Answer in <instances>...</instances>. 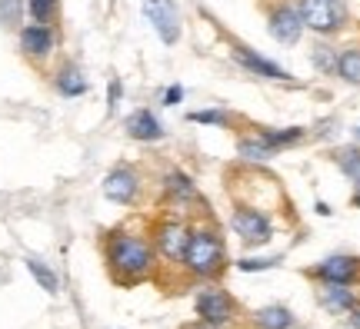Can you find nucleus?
Instances as JSON below:
<instances>
[{
  "label": "nucleus",
  "mask_w": 360,
  "mask_h": 329,
  "mask_svg": "<svg viewBox=\"0 0 360 329\" xmlns=\"http://www.w3.org/2000/svg\"><path fill=\"white\" fill-rule=\"evenodd\" d=\"M101 256L107 276L117 286H141L154 276L157 269V253L150 236H143L137 229L114 227L101 236Z\"/></svg>",
  "instance_id": "1"
},
{
  "label": "nucleus",
  "mask_w": 360,
  "mask_h": 329,
  "mask_svg": "<svg viewBox=\"0 0 360 329\" xmlns=\"http://www.w3.org/2000/svg\"><path fill=\"white\" fill-rule=\"evenodd\" d=\"M180 266L197 279H217L227 266V253H224V236L214 227H191L187 236V250Z\"/></svg>",
  "instance_id": "2"
},
{
  "label": "nucleus",
  "mask_w": 360,
  "mask_h": 329,
  "mask_svg": "<svg viewBox=\"0 0 360 329\" xmlns=\"http://www.w3.org/2000/svg\"><path fill=\"white\" fill-rule=\"evenodd\" d=\"M57 43H60V34L51 24H34L30 20V24H24L17 30V51H20V57L34 70H44L51 64L53 53H57Z\"/></svg>",
  "instance_id": "3"
},
{
  "label": "nucleus",
  "mask_w": 360,
  "mask_h": 329,
  "mask_svg": "<svg viewBox=\"0 0 360 329\" xmlns=\"http://www.w3.org/2000/svg\"><path fill=\"white\" fill-rule=\"evenodd\" d=\"M297 13L304 20V30H314L321 37L344 30L350 20V11L344 0H297Z\"/></svg>",
  "instance_id": "4"
},
{
  "label": "nucleus",
  "mask_w": 360,
  "mask_h": 329,
  "mask_svg": "<svg viewBox=\"0 0 360 329\" xmlns=\"http://www.w3.org/2000/svg\"><path fill=\"white\" fill-rule=\"evenodd\" d=\"M187 236H191V227L170 216V220H157L154 229H150V243H154L157 260H164L167 266H180L184 260V250H187Z\"/></svg>",
  "instance_id": "5"
},
{
  "label": "nucleus",
  "mask_w": 360,
  "mask_h": 329,
  "mask_svg": "<svg viewBox=\"0 0 360 329\" xmlns=\"http://www.w3.org/2000/svg\"><path fill=\"white\" fill-rule=\"evenodd\" d=\"M197 316L210 329H227L237 319V303L220 286H207L197 293Z\"/></svg>",
  "instance_id": "6"
},
{
  "label": "nucleus",
  "mask_w": 360,
  "mask_h": 329,
  "mask_svg": "<svg viewBox=\"0 0 360 329\" xmlns=\"http://www.w3.org/2000/svg\"><path fill=\"white\" fill-rule=\"evenodd\" d=\"M101 190H103V196L110 203H117V206H134L143 193V180L130 163H117L114 170L103 177Z\"/></svg>",
  "instance_id": "7"
},
{
  "label": "nucleus",
  "mask_w": 360,
  "mask_h": 329,
  "mask_svg": "<svg viewBox=\"0 0 360 329\" xmlns=\"http://www.w3.org/2000/svg\"><path fill=\"white\" fill-rule=\"evenodd\" d=\"M231 227L247 246H264L274 236V227H270L267 213L257 210V206H237L231 216Z\"/></svg>",
  "instance_id": "8"
},
{
  "label": "nucleus",
  "mask_w": 360,
  "mask_h": 329,
  "mask_svg": "<svg viewBox=\"0 0 360 329\" xmlns=\"http://www.w3.org/2000/svg\"><path fill=\"white\" fill-rule=\"evenodd\" d=\"M143 13L154 27V34L160 37V43L174 47L180 40V11L177 0H143Z\"/></svg>",
  "instance_id": "9"
},
{
  "label": "nucleus",
  "mask_w": 360,
  "mask_h": 329,
  "mask_svg": "<svg viewBox=\"0 0 360 329\" xmlns=\"http://www.w3.org/2000/svg\"><path fill=\"white\" fill-rule=\"evenodd\" d=\"M267 30L277 43L294 47L297 40H300V34H304V20H300V13H297L294 4H277V7L267 13Z\"/></svg>",
  "instance_id": "10"
},
{
  "label": "nucleus",
  "mask_w": 360,
  "mask_h": 329,
  "mask_svg": "<svg viewBox=\"0 0 360 329\" xmlns=\"http://www.w3.org/2000/svg\"><path fill=\"white\" fill-rule=\"evenodd\" d=\"M310 276L321 279V283H357L360 279V260L357 256H327L323 263H317L310 269Z\"/></svg>",
  "instance_id": "11"
},
{
  "label": "nucleus",
  "mask_w": 360,
  "mask_h": 329,
  "mask_svg": "<svg viewBox=\"0 0 360 329\" xmlns=\"http://www.w3.org/2000/svg\"><path fill=\"white\" fill-rule=\"evenodd\" d=\"M231 57L244 67L247 74H254V76H264V80H290V74H287L281 64H274V60H267V57H260L257 51H250V47H244V43H231Z\"/></svg>",
  "instance_id": "12"
},
{
  "label": "nucleus",
  "mask_w": 360,
  "mask_h": 329,
  "mask_svg": "<svg viewBox=\"0 0 360 329\" xmlns=\"http://www.w3.org/2000/svg\"><path fill=\"white\" fill-rule=\"evenodd\" d=\"M51 83H53V90H57L60 97H67V100H74V97H84V93L90 90L87 76H84V70H80L74 60H60V64L53 67Z\"/></svg>",
  "instance_id": "13"
},
{
  "label": "nucleus",
  "mask_w": 360,
  "mask_h": 329,
  "mask_svg": "<svg viewBox=\"0 0 360 329\" xmlns=\"http://www.w3.org/2000/svg\"><path fill=\"white\" fill-rule=\"evenodd\" d=\"M124 130H127V137L137 140V143H157V140H164V123H160L147 107L134 110V114L124 120Z\"/></svg>",
  "instance_id": "14"
},
{
  "label": "nucleus",
  "mask_w": 360,
  "mask_h": 329,
  "mask_svg": "<svg viewBox=\"0 0 360 329\" xmlns=\"http://www.w3.org/2000/svg\"><path fill=\"white\" fill-rule=\"evenodd\" d=\"M160 183H164V196H167L174 206H187V203H197V200H200L197 183H193V180L184 173V170H177V166H174V170H167Z\"/></svg>",
  "instance_id": "15"
},
{
  "label": "nucleus",
  "mask_w": 360,
  "mask_h": 329,
  "mask_svg": "<svg viewBox=\"0 0 360 329\" xmlns=\"http://www.w3.org/2000/svg\"><path fill=\"white\" fill-rule=\"evenodd\" d=\"M317 300H321V306L327 313H337V316H347L350 309L357 306V296H354L344 283H321Z\"/></svg>",
  "instance_id": "16"
},
{
  "label": "nucleus",
  "mask_w": 360,
  "mask_h": 329,
  "mask_svg": "<svg viewBox=\"0 0 360 329\" xmlns=\"http://www.w3.org/2000/svg\"><path fill=\"white\" fill-rule=\"evenodd\" d=\"M264 143H267L274 153L287 150V147H297L300 140H304V127H287V130H270V127H257L254 130Z\"/></svg>",
  "instance_id": "17"
},
{
  "label": "nucleus",
  "mask_w": 360,
  "mask_h": 329,
  "mask_svg": "<svg viewBox=\"0 0 360 329\" xmlns=\"http://www.w3.org/2000/svg\"><path fill=\"white\" fill-rule=\"evenodd\" d=\"M254 326L260 329H294V313L287 306H264L254 313Z\"/></svg>",
  "instance_id": "18"
},
{
  "label": "nucleus",
  "mask_w": 360,
  "mask_h": 329,
  "mask_svg": "<svg viewBox=\"0 0 360 329\" xmlns=\"http://www.w3.org/2000/svg\"><path fill=\"white\" fill-rule=\"evenodd\" d=\"M334 74L344 80V83H354L360 87V47H347V51L337 53Z\"/></svg>",
  "instance_id": "19"
},
{
  "label": "nucleus",
  "mask_w": 360,
  "mask_h": 329,
  "mask_svg": "<svg viewBox=\"0 0 360 329\" xmlns=\"http://www.w3.org/2000/svg\"><path fill=\"white\" fill-rule=\"evenodd\" d=\"M27 17L34 24L57 27V20H60V0H27Z\"/></svg>",
  "instance_id": "20"
},
{
  "label": "nucleus",
  "mask_w": 360,
  "mask_h": 329,
  "mask_svg": "<svg viewBox=\"0 0 360 329\" xmlns=\"http://www.w3.org/2000/svg\"><path fill=\"white\" fill-rule=\"evenodd\" d=\"M27 17V0H0V30H20Z\"/></svg>",
  "instance_id": "21"
},
{
  "label": "nucleus",
  "mask_w": 360,
  "mask_h": 329,
  "mask_svg": "<svg viewBox=\"0 0 360 329\" xmlns=\"http://www.w3.org/2000/svg\"><path fill=\"white\" fill-rule=\"evenodd\" d=\"M237 153H240L244 160H250V163H264V160H270V156H277V153L270 150V147L257 137V133H250V137H240V140H237Z\"/></svg>",
  "instance_id": "22"
},
{
  "label": "nucleus",
  "mask_w": 360,
  "mask_h": 329,
  "mask_svg": "<svg viewBox=\"0 0 360 329\" xmlns=\"http://www.w3.org/2000/svg\"><path fill=\"white\" fill-rule=\"evenodd\" d=\"M27 269H30V276L37 279V286L44 293H51V296H53V293L60 290V279H57V273H53L47 263H40V260H34V256H30V260H27Z\"/></svg>",
  "instance_id": "23"
},
{
  "label": "nucleus",
  "mask_w": 360,
  "mask_h": 329,
  "mask_svg": "<svg viewBox=\"0 0 360 329\" xmlns=\"http://www.w3.org/2000/svg\"><path fill=\"white\" fill-rule=\"evenodd\" d=\"M187 120L191 123H207V127H231L233 116L227 110H193Z\"/></svg>",
  "instance_id": "24"
},
{
  "label": "nucleus",
  "mask_w": 360,
  "mask_h": 329,
  "mask_svg": "<svg viewBox=\"0 0 360 329\" xmlns=\"http://www.w3.org/2000/svg\"><path fill=\"white\" fill-rule=\"evenodd\" d=\"M337 163H340V170H344V173H347L354 183H360V153L357 150H344Z\"/></svg>",
  "instance_id": "25"
},
{
  "label": "nucleus",
  "mask_w": 360,
  "mask_h": 329,
  "mask_svg": "<svg viewBox=\"0 0 360 329\" xmlns=\"http://www.w3.org/2000/svg\"><path fill=\"white\" fill-rule=\"evenodd\" d=\"M314 64L321 67V70H327V74H334L337 51H330V47H317V51H314Z\"/></svg>",
  "instance_id": "26"
},
{
  "label": "nucleus",
  "mask_w": 360,
  "mask_h": 329,
  "mask_svg": "<svg viewBox=\"0 0 360 329\" xmlns=\"http://www.w3.org/2000/svg\"><path fill=\"white\" fill-rule=\"evenodd\" d=\"M281 260H237V269H244V273H257V269H270V266H277Z\"/></svg>",
  "instance_id": "27"
},
{
  "label": "nucleus",
  "mask_w": 360,
  "mask_h": 329,
  "mask_svg": "<svg viewBox=\"0 0 360 329\" xmlns=\"http://www.w3.org/2000/svg\"><path fill=\"white\" fill-rule=\"evenodd\" d=\"M117 103H120V80H110V87H107V110H110V114H114L117 110Z\"/></svg>",
  "instance_id": "28"
},
{
  "label": "nucleus",
  "mask_w": 360,
  "mask_h": 329,
  "mask_svg": "<svg viewBox=\"0 0 360 329\" xmlns=\"http://www.w3.org/2000/svg\"><path fill=\"white\" fill-rule=\"evenodd\" d=\"M180 100H184V87H180V83H174V87L164 90V107H177Z\"/></svg>",
  "instance_id": "29"
},
{
  "label": "nucleus",
  "mask_w": 360,
  "mask_h": 329,
  "mask_svg": "<svg viewBox=\"0 0 360 329\" xmlns=\"http://www.w3.org/2000/svg\"><path fill=\"white\" fill-rule=\"evenodd\" d=\"M347 319H350V326H354V329H360V303H357V306H354V309H350V313H347Z\"/></svg>",
  "instance_id": "30"
},
{
  "label": "nucleus",
  "mask_w": 360,
  "mask_h": 329,
  "mask_svg": "<svg viewBox=\"0 0 360 329\" xmlns=\"http://www.w3.org/2000/svg\"><path fill=\"white\" fill-rule=\"evenodd\" d=\"M354 206H360V183H357V193H354Z\"/></svg>",
  "instance_id": "31"
},
{
  "label": "nucleus",
  "mask_w": 360,
  "mask_h": 329,
  "mask_svg": "<svg viewBox=\"0 0 360 329\" xmlns=\"http://www.w3.org/2000/svg\"><path fill=\"white\" fill-rule=\"evenodd\" d=\"M357 140H360V127H357Z\"/></svg>",
  "instance_id": "32"
},
{
  "label": "nucleus",
  "mask_w": 360,
  "mask_h": 329,
  "mask_svg": "<svg viewBox=\"0 0 360 329\" xmlns=\"http://www.w3.org/2000/svg\"><path fill=\"white\" fill-rule=\"evenodd\" d=\"M294 329H297V326H294Z\"/></svg>",
  "instance_id": "33"
}]
</instances>
